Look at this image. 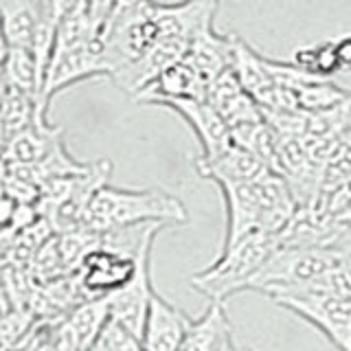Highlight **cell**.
I'll return each instance as SVG.
<instances>
[{
	"instance_id": "obj_1",
	"label": "cell",
	"mask_w": 351,
	"mask_h": 351,
	"mask_svg": "<svg viewBox=\"0 0 351 351\" xmlns=\"http://www.w3.org/2000/svg\"><path fill=\"white\" fill-rule=\"evenodd\" d=\"M147 222L184 226L189 224V211L180 197L162 189H123L108 182L95 193L84 217V226L97 233Z\"/></svg>"
},
{
	"instance_id": "obj_2",
	"label": "cell",
	"mask_w": 351,
	"mask_h": 351,
	"mask_svg": "<svg viewBox=\"0 0 351 351\" xmlns=\"http://www.w3.org/2000/svg\"><path fill=\"white\" fill-rule=\"evenodd\" d=\"M277 248V235L261 233V230L250 233L235 246L219 250V255L206 268L193 272L189 281L191 288L217 303H224L233 294L250 292L252 279Z\"/></svg>"
},
{
	"instance_id": "obj_3",
	"label": "cell",
	"mask_w": 351,
	"mask_h": 351,
	"mask_svg": "<svg viewBox=\"0 0 351 351\" xmlns=\"http://www.w3.org/2000/svg\"><path fill=\"white\" fill-rule=\"evenodd\" d=\"M340 263L338 252L327 246H281L252 279L250 292L270 296L274 292L305 288Z\"/></svg>"
},
{
	"instance_id": "obj_4",
	"label": "cell",
	"mask_w": 351,
	"mask_h": 351,
	"mask_svg": "<svg viewBox=\"0 0 351 351\" xmlns=\"http://www.w3.org/2000/svg\"><path fill=\"white\" fill-rule=\"evenodd\" d=\"M266 299L310 323L338 351H351V299L316 290H285Z\"/></svg>"
},
{
	"instance_id": "obj_5",
	"label": "cell",
	"mask_w": 351,
	"mask_h": 351,
	"mask_svg": "<svg viewBox=\"0 0 351 351\" xmlns=\"http://www.w3.org/2000/svg\"><path fill=\"white\" fill-rule=\"evenodd\" d=\"M97 77H108L101 53V40L84 44V47L77 49L53 51L42 86V106L49 110L51 99L58 93L80 82L97 80Z\"/></svg>"
},
{
	"instance_id": "obj_6",
	"label": "cell",
	"mask_w": 351,
	"mask_h": 351,
	"mask_svg": "<svg viewBox=\"0 0 351 351\" xmlns=\"http://www.w3.org/2000/svg\"><path fill=\"white\" fill-rule=\"evenodd\" d=\"M136 270L138 259L99 244L86 255L77 274H80L82 288L88 299H101V296H110L125 288L134 279Z\"/></svg>"
},
{
	"instance_id": "obj_7",
	"label": "cell",
	"mask_w": 351,
	"mask_h": 351,
	"mask_svg": "<svg viewBox=\"0 0 351 351\" xmlns=\"http://www.w3.org/2000/svg\"><path fill=\"white\" fill-rule=\"evenodd\" d=\"M160 108L171 110L191 128L197 145H200L197 158L215 156L217 152L233 143V134H230L226 121L206 99H173V101H165Z\"/></svg>"
},
{
	"instance_id": "obj_8",
	"label": "cell",
	"mask_w": 351,
	"mask_h": 351,
	"mask_svg": "<svg viewBox=\"0 0 351 351\" xmlns=\"http://www.w3.org/2000/svg\"><path fill=\"white\" fill-rule=\"evenodd\" d=\"M189 44L191 42L178 40V38H162L154 44L143 58H138L134 64H130L128 69L117 73L112 77V82L128 97L134 99L136 95L145 90L149 84L156 82L169 66L184 60L186 51H189Z\"/></svg>"
},
{
	"instance_id": "obj_9",
	"label": "cell",
	"mask_w": 351,
	"mask_h": 351,
	"mask_svg": "<svg viewBox=\"0 0 351 351\" xmlns=\"http://www.w3.org/2000/svg\"><path fill=\"white\" fill-rule=\"evenodd\" d=\"M149 252H143L138 257V270L125 288L108 296L110 303V318H114L117 323L128 327L130 332H134L138 338L143 334V325H145V316L149 310L154 285H152V270H149Z\"/></svg>"
},
{
	"instance_id": "obj_10",
	"label": "cell",
	"mask_w": 351,
	"mask_h": 351,
	"mask_svg": "<svg viewBox=\"0 0 351 351\" xmlns=\"http://www.w3.org/2000/svg\"><path fill=\"white\" fill-rule=\"evenodd\" d=\"M193 321L184 310L173 305L158 292H154L143 325L141 343L145 351H178L180 343Z\"/></svg>"
},
{
	"instance_id": "obj_11",
	"label": "cell",
	"mask_w": 351,
	"mask_h": 351,
	"mask_svg": "<svg viewBox=\"0 0 351 351\" xmlns=\"http://www.w3.org/2000/svg\"><path fill=\"white\" fill-rule=\"evenodd\" d=\"M195 171L202 178L219 184H241V182H257L263 176H268L270 169L266 162L259 160L255 154L246 147L237 145L233 141L228 147L217 152L215 156L195 158Z\"/></svg>"
},
{
	"instance_id": "obj_12",
	"label": "cell",
	"mask_w": 351,
	"mask_h": 351,
	"mask_svg": "<svg viewBox=\"0 0 351 351\" xmlns=\"http://www.w3.org/2000/svg\"><path fill=\"white\" fill-rule=\"evenodd\" d=\"M206 101L222 114L230 132L263 119L257 101L246 93V88L239 84L233 69L224 71L217 80L211 82V86H208V90H206Z\"/></svg>"
},
{
	"instance_id": "obj_13",
	"label": "cell",
	"mask_w": 351,
	"mask_h": 351,
	"mask_svg": "<svg viewBox=\"0 0 351 351\" xmlns=\"http://www.w3.org/2000/svg\"><path fill=\"white\" fill-rule=\"evenodd\" d=\"M178 351H239L224 303L211 301L204 314L193 318Z\"/></svg>"
},
{
	"instance_id": "obj_14",
	"label": "cell",
	"mask_w": 351,
	"mask_h": 351,
	"mask_svg": "<svg viewBox=\"0 0 351 351\" xmlns=\"http://www.w3.org/2000/svg\"><path fill=\"white\" fill-rule=\"evenodd\" d=\"M235 38L237 36H233V33H217L215 29H206L191 40L184 58L202 77L206 90L213 80H217L219 75L233 66Z\"/></svg>"
},
{
	"instance_id": "obj_15",
	"label": "cell",
	"mask_w": 351,
	"mask_h": 351,
	"mask_svg": "<svg viewBox=\"0 0 351 351\" xmlns=\"http://www.w3.org/2000/svg\"><path fill=\"white\" fill-rule=\"evenodd\" d=\"M173 99H206V84L193 66L184 60L169 66L156 82L134 97V101L147 106H162Z\"/></svg>"
},
{
	"instance_id": "obj_16",
	"label": "cell",
	"mask_w": 351,
	"mask_h": 351,
	"mask_svg": "<svg viewBox=\"0 0 351 351\" xmlns=\"http://www.w3.org/2000/svg\"><path fill=\"white\" fill-rule=\"evenodd\" d=\"M64 143L62 128L51 121H38L31 128L14 134L5 145L3 160L7 165H38Z\"/></svg>"
},
{
	"instance_id": "obj_17",
	"label": "cell",
	"mask_w": 351,
	"mask_h": 351,
	"mask_svg": "<svg viewBox=\"0 0 351 351\" xmlns=\"http://www.w3.org/2000/svg\"><path fill=\"white\" fill-rule=\"evenodd\" d=\"M44 0H0V20L11 47H31L44 16Z\"/></svg>"
},
{
	"instance_id": "obj_18",
	"label": "cell",
	"mask_w": 351,
	"mask_h": 351,
	"mask_svg": "<svg viewBox=\"0 0 351 351\" xmlns=\"http://www.w3.org/2000/svg\"><path fill=\"white\" fill-rule=\"evenodd\" d=\"M0 121H3L9 141L14 134L31 128L38 121H49V110H44L36 97L9 84L3 99H0Z\"/></svg>"
},
{
	"instance_id": "obj_19",
	"label": "cell",
	"mask_w": 351,
	"mask_h": 351,
	"mask_svg": "<svg viewBox=\"0 0 351 351\" xmlns=\"http://www.w3.org/2000/svg\"><path fill=\"white\" fill-rule=\"evenodd\" d=\"M66 321H69L82 351H90L99 332H101L104 325L110 321L108 296H101V299H88V301L80 303L75 310L66 314Z\"/></svg>"
},
{
	"instance_id": "obj_20",
	"label": "cell",
	"mask_w": 351,
	"mask_h": 351,
	"mask_svg": "<svg viewBox=\"0 0 351 351\" xmlns=\"http://www.w3.org/2000/svg\"><path fill=\"white\" fill-rule=\"evenodd\" d=\"M5 73H7V80L11 86H16L18 90L36 97L42 106L44 73H42L38 58H36V53H33L31 47H11L9 58L5 62Z\"/></svg>"
},
{
	"instance_id": "obj_21",
	"label": "cell",
	"mask_w": 351,
	"mask_h": 351,
	"mask_svg": "<svg viewBox=\"0 0 351 351\" xmlns=\"http://www.w3.org/2000/svg\"><path fill=\"white\" fill-rule=\"evenodd\" d=\"M292 64L303 73L318 77V80H332L334 75L343 73L340 71V62L336 55V40L329 38L316 44H305L299 47L292 55Z\"/></svg>"
},
{
	"instance_id": "obj_22",
	"label": "cell",
	"mask_w": 351,
	"mask_h": 351,
	"mask_svg": "<svg viewBox=\"0 0 351 351\" xmlns=\"http://www.w3.org/2000/svg\"><path fill=\"white\" fill-rule=\"evenodd\" d=\"M90 351H145V349H143L141 338L134 332H130L128 327L117 323L114 318H110L101 332H99Z\"/></svg>"
},
{
	"instance_id": "obj_23",
	"label": "cell",
	"mask_w": 351,
	"mask_h": 351,
	"mask_svg": "<svg viewBox=\"0 0 351 351\" xmlns=\"http://www.w3.org/2000/svg\"><path fill=\"white\" fill-rule=\"evenodd\" d=\"M112 9H114V0H88V11H90V18L99 27V31H104Z\"/></svg>"
},
{
	"instance_id": "obj_24",
	"label": "cell",
	"mask_w": 351,
	"mask_h": 351,
	"mask_svg": "<svg viewBox=\"0 0 351 351\" xmlns=\"http://www.w3.org/2000/svg\"><path fill=\"white\" fill-rule=\"evenodd\" d=\"M334 40H336V55L340 62V71L351 73V33H345V36Z\"/></svg>"
},
{
	"instance_id": "obj_25",
	"label": "cell",
	"mask_w": 351,
	"mask_h": 351,
	"mask_svg": "<svg viewBox=\"0 0 351 351\" xmlns=\"http://www.w3.org/2000/svg\"><path fill=\"white\" fill-rule=\"evenodd\" d=\"M9 51H11V44L7 40V33H5V27H3V20H0V69L5 66L7 58H9Z\"/></svg>"
},
{
	"instance_id": "obj_26",
	"label": "cell",
	"mask_w": 351,
	"mask_h": 351,
	"mask_svg": "<svg viewBox=\"0 0 351 351\" xmlns=\"http://www.w3.org/2000/svg\"><path fill=\"white\" fill-rule=\"evenodd\" d=\"M11 299H9V294H7V290H5V285H0V318H3L9 310H11Z\"/></svg>"
},
{
	"instance_id": "obj_27",
	"label": "cell",
	"mask_w": 351,
	"mask_h": 351,
	"mask_svg": "<svg viewBox=\"0 0 351 351\" xmlns=\"http://www.w3.org/2000/svg\"><path fill=\"white\" fill-rule=\"evenodd\" d=\"M147 0H114V9L112 11H121V9H132V7H138Z\"/></svg>"
},
{
	"instance_id": "obj_28",
	"label": "cell",
	"mask_w": 351,
	"mask_h": 351,
	"mask_svg": "<svg viewBox=\"0 0 351 351\" xmlns=\"http://www.w3.org/2000/svg\"><path fill=\"white\" fill-rule=\"evenodd\" d=\"M7 86H9V80H7V73H5V66L0 69V99H3L5 90H7Z\"/></svg>"
},
{
	"instance_id": "obj_29",
	"label": "cell",
	"mask_w": 351,
	"mask_h": 351,
	"mask_svg": "<svg viewBox=\"0 0 351 351\" xmlns=\"http://www.w3.org/2000/svg\"><path fill=\"white\" fill-rule=\"evenodd\" d=\"M5 145H7V132H5V125H3V121H0V158H3Z\"/></svg>"
},
{
	"instance_id": "obj_30",
	"label": "cell",
	"mask_w": 351,
	"mask_h": 351,
	"mask_svg": "<svg viewBox=\"0 0 351 351\" xmlns=\"http://www.w3.org/2000/svg\"><path fill=\"white\" fill-rule=\"evenodd\" d=\"M156 3H176V0H156Z\"/></svg>"
},
{
	"instance_id": "obj_31",
	"label": "cell",
	"mask_w": 351,
	"mask_h": 351,
	"mask_svg": "<svg viewBox=\"0 0 351 351\" xmlns=\"http://www.w3.org/2000/svg\"><path fill=\"white\" fill-rule=\"evenodd\" d=\"M239 351H252V349H239Z\"/></svg>"
}]
</instances>
